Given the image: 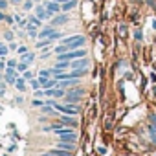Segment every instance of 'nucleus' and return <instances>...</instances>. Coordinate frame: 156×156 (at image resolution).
Instances as JSON below:
<instances>
[{
  "label": "nucleus",
  "mask_w": 156,
  "mask_h": 156,
  "mask_svg": "<svg viewBox=\"0 0 156 156\" xmlns=\"http://www.w3.org/2000/svg\"><path fill=\"white\" fill-rule=\"evenodd\" d=\"M50 55H51V51H50V50H44V51L41 53V59H48Z\"/></svg>",
  "instance_id": "2f4dec72"
},
{
  "label": "nucleus",
  "mask_w": 156,
  "mask_h": 156,
  "mask_svg": "<svg viewBox=\"0 0 156 156\" xmlns=\"http://www.w3.org/2000/svg\"><path fill=\"white\" fill-rule=\"evenodd\" d=\"M6 66H8V68H15V70H17V61H15V59H9V61L6 62Z\"/></svg>",
  "instance_id": "cd10ccee"
},
{
  "label": "nucleus",
  "mask_w": 156,
  "mask_h": 156,
  "mask_svg": "<svg viewBox=\"0 0 156 156\" xmlns=\"http://www.w3.org/2000/svg\"><path fill=\"white\" fill-rule=\"evenodd\" d=\"M53 31H55L53 26H46V28H42V30L39 31V39H46V37H50Z\"/></svg>",
  "instance_id": "f8f14e48"
},
{
  "label": "nucleus",
  "mask_w": 156,
  "mask_h": 156,
  "mask_svg": "<svg viewBox=\"0 0 156 156\" xmlns=\"http://www.w3.org/2000/svg\"><path fill=\"white\" fill-rule=\"evenodd\" d=\"M33 107H42V101L41 99H33Z\"/></svg>",
  "instance_id": "e433bc0d"
},
{
  "label": "nucleus",
  "mask_w": 156,
  "mask_h": 156,
  "mask_svg": "<svg viewBox=\"0 0 156 156\" xmlns=\"http://www.w3.org/2000/svg\"><path fill=\"white\" fill-rule=\"evenodd\" d=\"M50 75H51V72H50V70H41V72H39V77H46V79H48Z\"/></svg>",
  "instance_id": "393cba45"
},
{
  "label": "nucleus",
  "mask_w": 156,
  "mask_h": 156,
  "mask_svg": "<svg viewBox=\"0 0 156 156\" xmlns=\"http://www.w3.org/2000/svg\"><path fill=\"white\" fill-rule=\"evenodd\" d=\"M20 57H22V61H26V62L30 64V62H33V61H35V57H37V55H35L33 51H28V53H24V55H20Z\"/></svg>",
  "instance_id": "6ab92c4d"
},
{
  "label": "nucleus",
  "mask_w": 156,
  "mask_h": 156,
  "mask_svg": "<svg viewBox=\"0 0 156 156\" xmlns=\"http://www.w3.org/2000/svg\"><path fill=\"white\" fill-rule=\"evenodd\" d=\"M2 96H4V92H2V90H0V98H2Z\"/></svg>",
  "instance_id": "79ce46f5"
},
{
  "label": "nucleus",
  "mask_w": 156,
  "mask_h": 156,
  "mask_svg": "<svg viewBox=\"0 0 156 156\" xmlns=\"http://www.w3.org/2000/svg\"><path fill=\"white\" fill-rule=\"evenodd\" d=\"M44 8H46V11H48L50 17H53V15H57V13H62V11H61V4L55 2V0H48V2H44Z\"/></svg>",
  "instance_id": "7ed1b4c3"
},
{
  "label": "nucleus",
  "mask_w": 156,
  "mask_h": 156,
  "mask_svg": "<svg viewBox=\"0 0 156 156\" xmlns=\"http://www.w3.org/2000/svg\"><path fill=\"white\" fill-rule=\"evenodd\" d=\"M30 68V64L26 62V61H20V62H17V72H26Z\"/></svg>",
  "instance_id": "412c9836"
},
{
  "label": "nucleus",
  "mask_w": 156,
  "mask_h": 156,
  "mask_svg": "<svg viewBox=\"0 0 156 156\" xmlns=\"http://www.w3.org/2000/svg\"><path fill=\"white\" fill-rule=\"evenodd\" d=\"M57 147H61V149H66V151H72V152H73V149H75V145H73L72 141H62V140H59Z\"/></svg>",
  "instance_id": "dca6fc26"
},
{
  "label": "nucleus",
  "mask_w": 156,
  "mask_h": 156,
  "mask_svg": "<svg viewBox=\"0 0 156 156\" xmlns=\"http://www.w3.org/2000/svg\"><path fill=\"white\" fill-rule=\"evenodd\" d=\"M28 28L41 30V28H42V20H41L37 15H31V17H28V26H26V30H28Z\"/></svg>",
  "instance_id": "6e6552de"
},
{
  "label": "nucleus",
  "mask_w": 156,
  "mask_h": 156,
  "mask_svg": "<svg viewBox=\"0 0 156 156\" xmlns=\"http://www.w3.org/2000/svg\"><path fill=\"white\" fill-rule=\"evenodd\" d=\"M55 87H57V79H55V77H48V79L42 83V87H41V88H44V90H46V88H55Z\"/></svg>",
  "instance_id": "4468645a"
},
{
  "label": "nucleus",
  "mask_w": 156,
  "mask_h": 156,
  "mask_svg": "<svg viewBox=\"0 0 156 156\" xmlns=\"http://www.w3.org/2000/svg\"><path fill=\"white\" fill-rule=\"evenodd\" d=\"M9 2H11V4H22L24 0H9Z\"/></svg>",
  "instance_id": "4c0bfd02"
},
{
  "label": "nucleus",
  "mask_w": 156,
  "mask_h": 156,
  "mask_svg": "<svg viewBox=\"0 0 156 156\" xmlns=\"http://www.w3.org/2000/svg\"><path fill=\"white\" fill-rule=\"evenodd\" d=\"M61 123H62V125H66V127H77V121H75L73 118H70V114L61 116Z\"/></svg>",
  "instance_id": "9d476101"
},
{
  "label": "nucleus",
  "mask_w": 156,
  "mask_h": 156,
  "mask_svg": "<svg viewBox=\"0 0 156 156\" xmlns=\"http://www.w3.org/2000/svg\"><path fill=\"white\" fill-rule=\"evenodd\" d=\"M22 73H24V79H26V81H30L31 77H33V73H31L30 70H26V72H22Z\"/></svg>",
  "instance_id": "7c9ffc66"
},
{
  "label": "nucleus",
  "mask_w": 156,
  "mask_h": 156,
  "mask_svg": "<svg viewBox=\"0 0 156 156\" xmlns=\"http://www.w3.org/2000/svg\"><path fill=\"white\" fill-rule=\"evenodd\" d=\"M77 4H79V0H68V2L61 4V11H62V13H68V11L75 9V8H77Z\"/></svg>",
  "instance_id": "1a4fd4ad"
},
{
  "label": "nucleus",
  "mask_w": 156,
  "mask_h": 156,
  "mask_svg": "<svg viewBox=\"0 0 156 156\" xmlns=\"http://www.w3.org/2000/svg\"><path fill=\"white\" fill-rule=\"evenodd\" d=\"M134 37H136V41H141V37H143V35H141V31H140V30H136Z\"/></svg>",
  "instance_id": "f704fd0d"
},
{
  "label": "nucleus",
  "mask_w": 156,
  "mask_h": 156,
  "mask_svg": "<svg viewBox=\"0 0 156 156\" xmlns=\"http://www.w3.org/2000/svg\"><path fill=\"white\" fill-rule=\"evenodd\" d=\"M15 87H17L19 92H24V90H26V79H24V77H17Z\"/></svg>",
  "instance_id": "f3484780"
},
{
  "label": "nucleus",
  "mask_w": 156,
  "mask_h": 156,
  "mask_svg": "<svg viewBox=\"0 0 156 156\" xmlns=\"http://www.w3.org/2000/svg\"><path fill=\"white\" fill-rule=\"evenodd\" d=\"M15 22H17L19 28H24V30H26V26H28V19H22L20 15H15Z\"/></svg>",
  "instance_id": "a211bd4d"
},
{
  "label": "nucleus",
  "mask_w": 156,
  "mask_h": 156,
  "mask_svg": "<svg viewBox=\"0 0 156 156\" xmlns=\"http://www.w3.org/2000/svg\"><path fill=\"white\" fill-rule=\"evenodd\" d=\"M8 6H9V0H0V9H2V11H4Z\"/></svg>",
  "instance_id": "c85d7f7f"
},
{
  "label": "nucleus",
  "mask_w": 156,
  "mask_h": 156,
  "mask_svg": "<svg viewBox=\"0 0 156 156\" xmlns=\"http://www.w3.org/2000/svg\"><path fill=\"white\" fill-rule=\"evenodd\" d=\"M41 112L46 114V116H55V114H57L53 105H44V107H41Z\"/></svg>",
  "instance_id": "2eb2a0df"
},
{
  "label": "nucleus",
  "mask_w": 156,
  "mask_h": 156,
  "mask_svg": "<svg viewBox=\"0 0 156 156\" xmlns=\"http://www.w3.org/2000/svg\"><path fill=\"white\" fill-rule=\"evenodd\" d=\"M0 44H2V42H0Z\"/></svg>",
  "instance_id": "c03bdc74"
},
{
  "label": "nucleus",
  "mask_w": 156,
  "mask_h": 156,
  "mask_svg": "<svg viewBox=\"0 0 156 156\" xmlns=\"http://www.w3.org/2000/svg\"><path fill=\"white\" fill-rule=\"evenodd\" d=\"M50 154H51V156H73V154H72V151H66V149H61V147L51 149V151H50Z\"/></svg>",
  "instance_id": "9b49d317"
},
{
  "label": "nucleus",
  "mask_w": 156,
  "mask_h": 156,
  "mask_svg": "<svg viewBox=\"0 0 156 156\" xmlns=\"http://www.w3.org/2000/svg\"><path fill=\"white\" fill-rule=\"evenodd\" d=\"M17 51H19V53H20V55H24V53H28V51H30V50H28V48H26V46H19V48H17Z\"/></svg>",
  "instance_id": "c756f323"
},
{
  "label": "nucleus",
  "mask_w": 156,
  "mask_h": 156,
  "mask_svg": "<svg viewBox=\"0 0 156 156\" xmlns=\"http://www.w3.org/2000/svg\"><path fill=\"white\" fill-rule=\"evenodd\" d=\"M26 31H28V35H30L31 39H37V37H39V30H35V28H28Z\"/></svg>",
  "instance_id": "5701e85b"
},
{
  "label": "nucleus",
  "mask_w": 156,
  "mask_h": 156,
  "mask_svg": "<svg viewBox=\"0 0 156 156\" xmlns=\"http://www.w3.org/2000/svg\"><path fill=\"white\" fill-rule=\"evenodd\" d=\"M4 39H6V41H9V42H11V41H13V39H15V35H13V31H6V33H4Z\"/></svg>",
  "instance_id": "bb28decb"
},
{
  "label": "nucleus",
  "mask_w": 156,
  "mask_h": 156,
  "mask_svg": "<svg viewBox=\"0 0 156 156\" xmlns=\"http://www.w3.org/2000/svg\"><path fill=\"white\" fill-rule=\"evenodd\" d=\"M53 41H55L53 37H46V39H42V41H37V44H35V46H37V50H39V48H46V46L53 44Z\"/></svg>",
  "instance_id": "ddd939ff"
},
{
  "label": "nucleus",
  "mask_w": 156,
  "mask_h": 156,
  "mask_svg": "<svg viewBox=\"0 0 156 156\" xmlns=\"http://www.w3.org/2000/svg\"><path fill=\"white\" fill-rule=\"evenodd\" d=\"M6 22H8V24H13V22H15V17H11V15H6Z\"/></svg>",
  "instance_id": "72a5a7b5"
},
{
  "label": "nucleus",
  "mask_w": 156,
  "mask_h": 156,
  "mask_svg": "<svg viewBox=\"0 0 156 156\" xmlns=\"http://www.w3.org/2000/svg\"><path fill=\"white\" fill-rule=\"evenodd\" d=\"M30 85H31V88H33V90L41 88V83H39V79H30Z\"/></svg>",
  "instance_id": "b1692460"
},
{
  "label": "nucleus",
  "mask_w": 156,
  "mask_h": 156,
  "mask_svg": "<svg viewBox=\"0 0 156 156\" xmlns=\"http://www.w3.org/2000/svg\"><path fill=\"white\" fill-rule=\"evenodd\" d=\"M0 81H2V75H0Z\"/></svg>",
  "instance_id": "37998d69"
},
{
  "label": "nucleus",
  "mask_w": 156,
  "mask_h": 156,
  "mask_svg": "<svg viewBox=\"0 0 156 156\" xmlns=\"http://www.w3.org/2000/svg\"><path fill=\"white\" fill-rule=\"evenodd\" d=\"M55 2H59V4H64V2H68V0H55Z\"/></svg>",
  "instance_id": "ea45409f"
},
{
  "label": "nucleus",
  "mask_w": 156,
  "mask_h": 156,
  "mask_svg": "<svg viewBox=\"0 0 156 156\" xmlns=\"http://www.w3.org/2000/svg\"><path fill=\"white\" fill-rule=\"evenodd\" d=\"M2 20H6V15L2 13V9H0V22H2Z\"/></svg>",
  "instance_id": "58836bf2"
},
{
  "label": "nucleus",
  "mask_w": 156,
  "mask_h": 156,
  "mask_svg": "<svg viewBox=\"0 0 156 156\" xmlns=\"http://www.w3.org/2000/svg\"><path fill=\"white\" fill-rule=\"evenodd\" d=\"M33 15H37L41 20H48V19H51V17L48 15V11H46L44 4H35V8H33Z\"/></svg>",
  "instance_id": "39448f33"
},
{
  "label": "nucleus",
  "mask_w": 156,
  "mask_h": 156,
  "mask_svg": "<svg viewBox=\"0 0 156 156\" xmlns=\"http://www.w3.org/2000/svg\"><path fill=\"white\" fill-rule=\"evenodd\" d=\"M87 42V39L83 35H73V37H68V39H61V44H66L68 50H75V48H83Z\"/></svg>",
  "instance_id": "f257e3e1"
},
{
  "label": "nucleus",
  "mask_w": 156,
  "mask_h": 156,
  "mask_svg": "<svg viewBox=\"0 0 156 156\" xmlns=\"http://www.w3.org/2000/svg\"><path fill=\"white\" fill-rule=\"evenodd\" d=\"M22 6H24V11H33V8H35V2H33V0H24V2H22Z\"/></svg>",
  "instance_id": "aec40b11"
},
{
  "label": "nucleus",
  "mask_w": 156,
  "mask_h": 156,
  "mask_svg": "<svg viewBox=\"0 0 156 156\" xmlns=\"http://www.w3.org/2000/svg\"><path fill=\"white\" fill-rule=\"evenodd\" d=\"M42 96H44V88H42V90L37 88V90H35V98H42Z\"/></svg>",
  "instance_id": "473e14b6"
},
{
  "label": "nucleus",
  "mask_w": 156,
  "mask_h": 156,
  "mask_svg": "<svg viewBox=\"0 0 156 156\" xmlns=\"http://www.w3.org/2000/svg\"><path fill=\"white\" fill-rule=\"evenodd\" d=\"M4 81L9 83V85H15V81H17V70H15V68H6Z\"/></svg>",
  "instance_id": "0eeeda50"
},
{
  "label": "nucleus",
  "mask_w": 156,
  "mask_h": 156,
  "mask_svg": "<svg viewBox=\"0 0 156 156\" xmlns=\"http://www.w3.org/2000/svg\"><path fill=\"white\" fill-rule=\"evenodd\" d=\"M68 20H70L68 13H57L51 17V26H62V24H68Z\"/></svg>",
  "instance_id": "423d86ee"
},
{
  "label": "nucleus",
  "mask_w": 156,
  "mask_h": 156,
  "mask_svg": "<svg viewBox=\"0 0 156 156\" xmlns=\"http://www.w3.org/2000/svg\"><path fill=\"white\" fill-rule=\"evenodd\" d=\"M53 51H55L57 55H59V53H64V51H68V46H66V44H61V46H55V48H53Z\"/></svg>",
  "instance_id": "4be33fe9"
},
{
  "label": "nucleus",
  "mask_w": 156,
  "mask_h": 156,
  "mask_svg": "<svg viewBox=\"0 0 156 156\" xmlns=\"http://www.w3.org/2000/svg\"><path fill=\"white\" fill-rule=\"evenodd\" d=\"M33 2H35V4H41V0H33Z\"/></svg>",
  "instance_id": "a19ab883"
},
{
  "label": "nucleus",
  "mask_w": 156,
  "mask_h": 156,
  "mask_svg": "<svg viewBox=\"0 0 156 156\" xmlns=\"http://www.w3.org/2000/svg\"><path fill=\"white\" fill-rule=\"evenodd\" d=\"M8 51H9V50H8L4 44H0V57H6V55H8Z\"/></svg>",
  "instance_id": "a878e982"
},
{
  "label": "nucleus",
  "mask_w": 156,
  "mask_h": 156,
  "mask_svg": "<svg viewBox=\"0 0 156 156\" xmlns=\"http://www.w3.org/2000/svg\"><path fill=\"white\" fill-rule=\"evenodd\" d=\"M50 130H53V125H46V127H42V132H50Z\"/></svg>",
  "instance_id": "c9c22d12"
},
{
  "label": "nucleus",
  "mask_w": 156,
  "mask_h": 156,
  "mask_svg": "<svg viewBox=\"0 0 156 156\" xmlns=\"http://www.w3.org/2000/svg\"><path fill=\"white\" fill-rule=\"evenodd\" d=\"M83 94H85V90H83V88H73V90H68V92L64 94V103H77Z\"/></svg>",
  "instance_id": "f03ea898"
},
{
  "label": "nucleus",
  "mask_w": 156,
  "mask_h": 156,
  "mask_svg": "<svg viewBox=\"0 0 156 156\" xmlns=\"http://www.w3.org/2000/svg\"><path fill=\"white\" fill-rule=\"evenodd\" d=\"M73 70H88V66H90V61L87 59V57H81V59H73V62L70 64Z\"/></svg>",
  "instance_id": "20e7f679"
}]
</instances>
